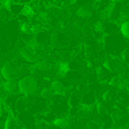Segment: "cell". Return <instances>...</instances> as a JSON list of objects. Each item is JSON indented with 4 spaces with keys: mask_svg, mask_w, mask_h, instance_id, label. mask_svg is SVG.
I'll return each mask as SVG.
<instances>
[{
    "mask_svg": "<svg viewBox=\"0 0 129 129\" xmlns=\"http://www.w3.org/2000/svg\"><path fill=\"white\" fill-rule=\"evenodd\" d=\"M40 88V82L32 75H25L18 79V89L19 93L25 98H31L35 95Z\"/></svg>",
    "mask_w": 129,
    "mask_h": 129,
    "instance_id": "1",
    "label": "cell"
},
{
    "mask_svg": "<svg viewBox=\"0 0 129 129\" xmlns=\"http://www.w3.org/2000/svg\"><path fill=\"white\" fill-rule=\"evenodd\" d=\"M50 88H51L53 95L57 96H62L64 93H66V85L63 84L61 80L59 79H54L50 83Z\"/></svg>",
    "mask_w": 129,
    "mask_h": 129,
    "instance_id": "7",
    "label": "cell"
},
{
    "mask_svg": "<svg viewBox=\"0 0 129 129\" xmlns=\"http://www.w3.org/2000/svg\"><path fill=\"white\" fill-rule=\"evenodd\" d=\"M110 74L111 73L108 71L103 66H99L98 68H96V76L100 78V80H108Z\"/></svg>",
    "mask_w": 129,
    "mask_h": 129,
    "instance_id": "19",
    "label": "cell"
},
{
    "mask_svg": "<svg viewBox=\"0 0 129 129\" xmlns=\"http://www.w3.org/2000/svg\"><path fill=\"white\" fill-rule=\"evenodd\" d=\"M85 129H101L100 126L98 125V123L95 122H88L86 125V127H85Z\"/></svg>",
    "mask_w": 129,
    "mask_h": 129,
    "instance_id": "28",
    "label": "cell"
},
{
    "mask_svg": "<svg viewBox=\"0 0 129 129\" xmlns=\"http://www.w3.org/2000/svg\"><path fill=\"white\" fill-rule=\"evenodd\" d=\"M7 113V110H6V103H5L4 100L0 99V119H2Z\"/></svg>",
    "mask_w": 129,
    "mask_h": 129,
    "instance_id": "24",
    "label": "cell"
},
{
    "mask_svg": "<svg viewBox=\"0 0 129 129\" xmlns=\"http://www.w3.org/2000/svg\"><path fill=\"white\" fill-rule=\"evenodd\" d=\"M33 67L41 74V75H42V74L48 73V71L51 70L52 66H51V63H50L49 61L44 60V59H40V60H38L35 63L33 64Z\"/></svg>",
    "mask_w": 129,
    "mask_h": 129,
    "instance_id": "11",
    "label": "cell"
},
{
    "mask_svg": "<svg viewBox=\"0 0 129 129\" xmlns=\"http://www.w3.org/2000/svg\"><path fill=\"white\" fill-rule=\"evenodd\" d=\"M116 100V93L113 89H107L102 94V101L104 103H113Z\"/></svg>",
    "mask_w": 129,
    "mask_h": 129,
    "instance_id": "17",
    "label": "cell"
},
{
    "mask_svg": "<svg viewBox=\"0 0 129 129\" xmlns=\"http://www.w3.org/2000/svg\"><path fill=\"white\" fill-rule=\"evenodd\" d=\"M94 13H95L94 8H92L91 6H86V5L85 6H80L77 9V11H76L77 16L80 19H89V18H92L94 16Z\"/></svg>",
    "mask_w": 129,
    "mask_h": 129,
    "instance_id": "8",
    "label": "cell"
},
{
    "mask_svg": "<svg viewBox=\"0 0 129 129\" xmlns=\"http://www.w3.org/2000/svg\"><path fill=\"white\" fill-rule=\"evenodd\" d=\"M95 111L98 112L99 116L103 117L108 113V105L103 101H96L95 103Z\"/></svg>",
    "mask_w": 129,
    "mask_h": 129,
    "instance_id": "18",
    "label": "cell"
},
{
    "mask_svg": "<svg viewBox=\"0 0 129 129\" xmlns=\"http://www.w3.org/2000/svg\"><path fill=\"white\" fill-rule=\"evenodd\" d=\"M4 129H23V127L20 126V122L13 116V114H9L6 119Z\"/></svg>",
    "mask_w": 129,
    "mask_h": 129,
    "instance_id": "12",
    "label": "cell"
},
{
    "mask_svg": "<svg viewBox=\"0 0 129 129\" xmlns=\"http://www.w3.org/2000/svg\"><path fill=\"white\" fill-rule=\"evenodd\" d=\"M27 47H28L34 53L38 54V56H41V53L47 50V45H45V43L39 42V41H36L35 39H34L32 42H29L28 44H27Z\"/></svg>",
    "mask_w": 129,
    "mask_h": 129,
    "instance_id": "10",
    "label": "cell"
},
{
    "mask_svg": "<svg viewBox=\"0 0 129 129\" xmlns=\"http://www.w3.org/2000/svg\"><path fill=\"white\" fill-rule=\"evenodd\" d=\"M2 87L5 88V91L8 95H15V94L19 93L18 80H5L2 83Z\"/></svg>",
    "mask_w": 129,
    "mask_h": 129,
    "instance_id": "9",
    "label": "cell"
},
{
    "mask_svg": "<svg viewBox=\"0 0 129 129\" xmlns=\"http://www.w3.org/2000/svg\"><path fill=\"white\" fill-rule=\"evenodd\" d=\"M118 29H119V26L117 25V23L108 22V23H104V29H103V33H105L107 35H112V34H116Z\"/></svg>",
    "mask_w": 129,
    "mask_h": 129,
    "instance_id": "15",
    "label": "cell"
},
{
    "mask_svg": "<svg viewBox=\"0 0 129 129\" xmlns=\"http://www.w3.org/2000/svg\"><path fill=\"white\" fill-rule=\"evenodd\" d=\"M0 129H4V128H1V126H0Z\"/></svg>",
    "mask_w": 129,
    "mask_h": 129,
    "instance_id": "33",
    "label": "cell"
},
{
    "mask_svg": "<svg viewBox=\"0 0 129 129\" xmlns=\"http://www.w3.org/2000/svg\"><path fill=\"white\" fill-rule=\"evenodd\" d=\"M11 17L10 13H9L8 9H6L4 7V5L0 4V22H4V20H7Z\"/></svg>",
    "mask_w": 129,
    "mask_h": 129,
    "instance_id": "22",
    "label": "cell"
},
{
    "mask_svg": "<svg viewBox=\"0 0 129 129\" xmlns=\"http://www.w3.org/2000/svg\"><path fill=\"white\" fill-rule=\"evenodd\" d=\"M127 108H128V110H129V104H128V107H127Z\"/></svg>",
    "mask_w": 129,
    "mask_h": 129,
    "instance_id": "32",
    "label": "cell"
},
{
    "mask_svg": "<svg viewBox=\"0 0 129 129\" xmlns=\"http://www.w3.org/2000/svg\"><path fill=\"white\" fill-rule=\"evenodd\" d=\"M9 13H10L11 16L14 17H19L20 15L24 14L25 10V5L23 4H11V6L9 7Z\"/></svg>",
    "mask_w": 129,
    "mask_h": 129,
    "instance_id": "13",
    "label": "cell"
},
{
    "mask_svg": "<svg viewBox=\"0 0 129 129\" xmlns=\"http://www.w3.org/2000/svg\"><path fill=\"white\" fill-rule=\"evenodd\" d=\"M119 31H120V34H121V36H122L123 39L129 40V20L128 22L120 23Z\"/></svg>",
    "mask_w": 129,
    "mask_h": 129,
    "instance_id": "21",
    "label": "cell"
},
{
    "mask_svg": "<svg viewBox=\"0 0 129 129\" xmlns=\"http://www.w3.org/2000/svg\"><path fill=\"white\" fill-rule=\"evenodd\" d=\"M6 98H8V94L6 93L5 88L2 87V84H0V99L5 101V100H6Z\"/></svg>",
    "mask_w": 129,
    "mask_h": 129,
    "instance_id": "27",
    "label": "cell"
},
{
    "mask_svg": "<svg viewBox=\"0 0 129 129\" xmlns=\"http://www.w3.org/2000/svg\"><path fill=\"white\" fill-rule=\"evenodd\" d=\"M94 29H95L98 33H103V29H104V23L101 22V20L96 22L95 25H94Z\"/></svg>",
    "mask_w": 129,
    "mask_h": 129,
    "instance_id": "25",
    "label": "cell"
},
{
    "mask_svg": "<svg viewBox=\"0 0 129 129\" xmlns=\"http://www.w3.org/2000/svg\"><path fill=\"white\" fill-rule=\"evenodd\" d=\"M122 7H123V5L121 4L120 1L112 2L107 10L108 20H109V22H112V23L119 22L120 16H121V11H122Z\"/></svg>",
    "mask_w": 129,
    "mask_h": 129,
    "instance_id": "4",
    "label": "cell"
},
{
    "mask_svg": "<svg viewBox=\"0 0 129 129\" xmlns=\"http://www.w3.org/2000/svg\"><path fill=\"white\" fill-rule=\"evenodd\" d=\"M0 74L4 80H17L20 76L18 67L10 60L5 61V63L0 68Z\"/></svg>",
    "mask_w": 129,
    "mask_h": 129,
    "instance_id": "3",
    "label": "cell"
},
{
    "mask_svg": "<svg viewBox=\"0 0 129 129\" xmlns=\"http://www.w3.org/2000/svg\"><path fill=\"white\" fill-rule=\"evenodd\" d=\"M5 80L2 79V77H1V74H0V84H2V83H4Z\"/></svg>",
    "mask_w": 129,
    "mask_h": 129,
    "instance_id": "30",
    "label": "cell"
},
{
    "mask_svg": "<svg viewBox=\"0 0 129 129\" xmlns=\"http://www.w3.org/2000/svg\"><path fill=\"white\" fill-rule=\"evenodd\" d=\"M110 117L113 123H117V125H127L129 122V114L125 110H114Z\"/></svg>",
    "mask_w": 129,
    "mask_h": 129,
    "instance_id": "6",
    "label": "cell"
},
{
    "mask_svg": "<svg viewBox=\"0 0 129 129\" xmlns=\"http://www.w3.org/2000/svg\"><path fill=\"white\" fill-rule=\"evenodd\" d=\"M34 1H36V0H22V4L23 5H29V4H32V2H34Z\"/></svg>",
    "mask_w": 129,
    "mask_h": 129,
    "instance_id": "29",
    "label": "cell"
},
{
    "mask_svg": "<svg viewBox=\"0 0 129 129\" xmlns=\"http://www.w3.org/2000/svg\"><path fill=\"white\" fill-rule=\"evenodd\" d=\"M125 41L126 39H123L118 33L112 34V35H107L104 40L105 50L108 51V53L113 54V56H118L119 53L122 54V52L128 49L126 47Z\"/></svg>",
    "mask_w": 129,
    "mask_h": 129,
    "instance_id": "2",
    "label": "cell"
},
{
    "mask_svg": "<svg viewBox=\"0 0 129 129\" xmlns=\"http://www.w3.org/2000/svg\"><path fill=\"white\" fill-rule=\"evenodd\" d=\"M40 95L42 99L47 100V99H51L52 96H53V93H52L51 88H50V86H49V87H43L41 93H40Z\"/></svg>",
    "mask_w": 129,
    "mask_h": 129,
    "instance_id": "23",
    "label": "cell"
},
{
    "mask_svg": "<svg viewBox=\"0 0 129 129\" xmlns=\"http://www.w3.org/2000/svg\"><path fill=\"white\" fill-rule=\"evenodd\" d=\"M109 85L111 87H114V88H118V89H125L126 84H125V80L120 77H112L109 79Z\"/></svg>",
    "mask_w": 129,
    "mask_h": 129,
    "instance_id": "14",
    "label": "cell"
},
{
    "mask_svg": "<svg viewBox=\"0 0 129 129\" xmlns=\"http://www.w3.org/2000/svg\"><path fill=\"white\" fill-rule=\"evenodd\" d=\"M121 59H122L123 62L129 67V49L125 50V51L122 52V54H121Z\"/></svg>",
    "mask_w": 129,
    "mask_h": 129,
    "instance_id": "26",
    "label": "cell"
},
{
    "mask_svg": "<svg viewBox=\"0 0 129 129\" xmlns=\"http://www.w3.org/2000/svg\"><path fill=\"white\" fill-rule=\"evenodd\" d=\"M18 52H19V56L28 63H33L34 64L38 60H40V56H38L36 53H34V52L32 51L27 45L19 48V51Z\"/></svg>",
    "mask_w": 129,
    "mask_h": 129,
    "instance_id": "5",
    "label": "cell"
},
{
    "mask_svg": "<svg viewBox=\"0 0 129 129\" xmlns=\"http://www.w3.org/2000/svg\"><path fill=\"white\" fill-rule=\"evenodd\" d=\"M94 103H96V98L95 94L93 92H87L83 95L82 98V104H86V105H93Z\"/></svg>",
    "mask_w": 129,
    "mask_h": 129,
    "instance_id": "16",
    "label": "cell"
},
{
    "mask_svg": "<svg viewBox=\"0 0 129 129\" xmlns=\"http://www.w3.org/2000/svg\"><path fill=\"white\" fill-rule=\"evenodd\" d=\"M118 1H120V0H111V2H118Z\"/></svg>",
    "mask_w": 129,
    "mask_h": 129,
    "instance_id": "31",
    "label": "cell"
},
{
    "mask_svg": "<svg viewBox=\"0 0 129 129\" xmlns=\"http://www.w3.org/2000/svg\"><path fill=\"white\" fill-rule=\"evenodd\" d=\"M53 126L56 128H59V129H62V128H66L68 127L69 125V120L67 118H54V120L52 121Z\"/></svg>",
    "mask_w": 129,
    "mask_h": 129,
    "instance_id": "20",
    "label": "cell"
}]
</instances>
